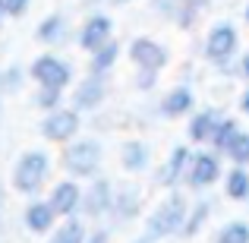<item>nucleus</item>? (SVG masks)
<instances>
[{"instance_id": "obj_21", "label": "nucleus", "mask_w": 249, "mask_h": 243, "mask_svg": "<svg viewBox=\"0 0 249 243\" xmlns=\"http://www.w3.org/2000/svg\"><path fill=\"white\" fill-rule=\"evenodd\" d=\"M85 237H89V227H85L82 215H76V218L57 221V227L51 231V237L44 243H85Z\"/></svg>"}, {"instance_id": "obj_19", "label": "nucleus", "mask_w": 249, "mask_h": 243, "mask_svg": "<svg viewBox=\"0 0 249 243\" xmlns=\"http://www.w3.org/2000/svg\"><path fill=\"white\" fill-rule=\"evenodd\" d=\"M139 212H142V189L139 187H123V189H117V196H114V212H110L114 224H126V221L139 218Z\"/></svg>"}, {"instance_id": "obj_16", "label": "nucleus", "mask_w": 249, "mask_h": 243, "mask_svg": "<svg viewBox=\"0 0 249 243\" xmlns=\"http://www.w3.org/2000/svg\"><path fill=\"white\" fill-rule=\"evenodd\" d=\"M70 19L63 16V13H48V16L38 22V29H35V38L44 44V48H63V44L70 41Z\"/></svg>"}, {"instance_id": "obj_12", "label": "nucleus", "mask_w": 249, "mask_h": 243, "mask_svg": "<svg viewBox=\"0 0 249 243\" xmlns=\"http://www.w3.org/2000/svg\"><path fill=\"white\" fill-rule=\"evenodd\" d=\"M104 98H107V76H101V73H89L85 79L76 82L73 98H70V108H76L79 114H85V111L101 108Z\"/></svg>"}, {"instance_id": "obj_15", "label": "nucleus", "mask_w": 249, "mask_h": 243, "mask_svg": "<svg viewBox=\"0 0 249 243\" xmlns=\"http://www.w3.org/2000/svg\"><path fill=\"white\" fill-rule=\"evenodd\" d=\"M161 117L164 120H180V117H189L196 111V92L189 85H174L158 104Z\"/></svg>"}, {"instance_id": "obj_35", "label": "nucleus", "mask_w": 249, "mask_h": 243, "mask_svg": "<svg viewBox=\"0 0 249 243\" xmlns=\"http://www.w3.org/2000/svg\"><path fill=\"white\" fill-rule=\"evenodd\" d=\"M133 243H158V240H152V237H148V234H145V237H136Z\"/></svg>"}, {"instance_id": "obj_17", "label": "nucleus", "mask_w": 249, "mask_h": 243, "mask_svg": "<svg viewBox=\"0 0 249 243\" xmlns=\"http://www.w3.org/2000/svg\"><path fill=\"white\" fill-rule=\"evenodd\" d=\"M57 221H60V218H57V212L51 208V202L38 199V196L25 206V212H22V224L29 227L32 234H51L57 227Z\"/></svg>"}, {"instance_id": "obj_30", "label": "nucleus", "mask_w": 249, "mask_h": 243, "mask_svg": "<svg viewBox=\"0 0 249 243\" xmlns=\"http://www.w3.org/2000/svg\"><path fill=\"white\" fill-rule=\"evenodd\" d=\"M29 6H32V0H3V13L10 19H22L29 13Z\"/></svg>"}, {"instance_id": "obj_20", "label": "nucleus", "mask_w": 249, "mask_h": 243, "mask_svg": "<svg viewBox=\"0 0 249 243\" xmlns=\"http://www.w3.org/2000/svg\"><path fill=\"white\" fill-rule=\"evenodd\" d=\"M221 183H224L221 189H224V196L231 202H246L249 199V168L231 164V170L221 177Z\"/></svg>"}, {"instance_id": "obj_4", "label": "nucleus", "mask_w": 249, "mask_h": 243, "mask_svg": "<svg viewBox=\"0 0 249 243\" xmlns=\"http://www.w3.org/2000/svg\"><path fill=\"white\" fill-rule=\"evenodd\" d=\"M237 51H240V32L233 22L221 19L208 29L205 44H202V54L212 67H227V63L237 60Z\"/></svg>"}, {"instance_id": "obj_7", "label": "nucleus", "mask_w": 249, "mask_h": 243, "mask_svg": "<svg viewBox=\"0 0 249 243\" xmlns=\"http://www.w3.org/2000/svg\"><path fill=\"white\" fill-rule=\"evenodd\" d=\"M114 183L107 177H91L89 187H82V208L79 215L82 218H91V221H101V218H110L114 212Z\"/></svg>"}, {"instance_id": "obj_27", "label": "nucleus", "mask_w": 249, "mask_h": 243, "mask_svg": "<svg viewBox=\"0 0 249 243\" xmlns=\"http://www.w3.org/2000/svg\"><path fill=\"white\" fill-rule=\"evenodd\" d=\"M35 104L44 111V114H51V111L63 108V89H48V85H38V92H35Z\"/></svg>"}, {"instance_id": "obj_9", "label": "nucleus", "mask_w": 249, "mask_h": 243, "mask_svg": "<svg viewBox=\"0 0 249 243\" xmlns=\"http://www.w3.org/2000/svg\"><path fill=\"white\" fill-rule=\"evenodd\" d=\"M126 54H129V63H133L136 70H155V73H161V70L167 67V60H170L164 44L155 41V38H148V35L133 38L129 48H126Z\"/></svg>"}, {"instance_id": "obj_32", "label": "nucleus", "mask_w": 249, "mask_h": 243, "mask_svg": "<svg viewBox=\"0 0 249 243\" xmlns=\"http://www.w3.org/2000/svg\"><path fill=\"white\" fill-rule=\"evenodd\" d=\"M237 76L240 79H249V51L243 57H237Z\"/></svg>"}, {"instance_id": "obj_3", "label": "nucleus", "mask_w": 249, "mask_h": 243, "mask_svg": "<svg viewBox=\"0 0 249 243\" xmlns=\"http://www.w3.org/2000/svg\"><path fill=\"white\" fill-rule=\"evenodd\" d=\"M101 158H104V149L98 139H73L63 146V155H60V164L73 180H91L98 177L101 170Z\"/></svg>"}, {"instance_id": "obj_13", "label": "nucleus", "mask_w": 249, "mask_h": 243, "mask_svg": "<svg viewBox=\"0 0 249 243\" xmlns=\"http://www.w3.org/2000/svg\"><path fill=\"white\" fill-rule=\"evenodd\" d=\"M48 202H51V208L57 212V218H60V221L63 218H76L79 208H82V187H79V180L67 177V180L54 183L51 193H48Z\"/></svg>"}, {"instance_id": "obj_22", "label": "nucleus", "mask_w": 249, "mask_h": 243, "mask_svg": "<svg viewBox=\"0 0 249 243\" xmlns=\"http://www.w3.org/2000/svg\"><path fill=\"white\" fill-rule=\"evenodd\" d=\"M117 60H120V41H117V38H110L107 44H101V48L91 54V60H89V73H101V76H107L110 70L117 67Z\"/></svg>"}, {"instance_id": "obj_18", "label": "nucleus", "mask_w": 249, "mask_h": 243, "mask_svg": "<svg viewBox=\"0 0 249 243\" xmlns=\"http://www.w3.org/2000/svg\"><path fill=\"white\" fill-rule=\"evenodd\" d=\"M120 168L123 174H145L152 168V146L142 139H129L120 149Z\"/></svg>"}, {"instance_id": "obj_26", "label": "nucleus", "mask_w": 249, "mask_h": 243, "mask_svg": "<svg viewBox=\"0 0 249 243\" xmlns=\"http://www.w3.org/2000/svg\"><path fill=\"white\" fill-rule=\"evenodd\" d=\"M224 158L231 164H240V168H249V130H240V136L231 142V149L224 152Z\"/></svg>"}, {"instance_id": "obj_38", "label": "nucleus", "mask_w": 249, "mask_h": 243, "mask_svg": "<svg viewBox=\"0 0 249 243\" xmlns=\"http://www.w3.org/2000/svg\"><path fill=\"white\" fill-rule=\"evenodd\" d=\"M6 16V13H3V0H0V19H3Z\"/></svg>"}, {"instance_id": "obj_10", "label": "nucleus", "mask_w": 249, "mask_h": 243, "mask_svg": "<svg viewBox=\"0 0 249 243\" xmlns=\"http://www.w3.org/2000/svg\"><path fill=\"white\" fill-rule=\"evenodd\" d=\"M110 38H114V19L107 13H89L85 22L79 25V32H76V44H79L85 54H95Z\"/></svg>"}, {"instance_id": "obj_11", "label": "nucleus", "mask_w": 249, "mask_h": 243, "mask_svg": "<svg viewBox=\"0 0 249 243\" xmlns=\"http://www.w3.org/2000/svg\"><path fill=\"white\" fill-rule=\"evenodd\" d=\"M193 152H196V149H189V146H174V149H170L167 161L155 170L158 187H164L167 193L180 187V183L186 180V170H189V161H193Z\"/></svg>"}, {"instance_id": "obj_37", "label": "nucleus", "mask_w": 249, "mask_h": 243, "mask_svg": "<svg viewBox=\"0 0 249 243\" xmlns=\"http://www.w3.org/2000/svg\"><path fill=\"white\" fill-rule=\"evenodd\" d=\"M243 19H246V22H249V3H246V10H243Z\"/></svg>"}, {"instance_id": "obj_39", "label": "nucleus", "mask_w": 249, "mask_h": 243, "mask_svg": "<svg viewBox=\"0 0 249 243\" xmlns=\"http://www.w3.org/2000/svg\"><path fill=\"white\" fill-rule=\"evenodd\" d=\"M110 3H129V0H110Z\"/></svg>"}, {"instance_id": "obj_5", "label": "nucleus", "mask_w": 249, "mask_h": 243, "mask_svg": "<svg viewBox=\"0 0 249 243\" xmlns=\"http://www.w3.org/2000/svg\"><path fill=\"white\" fill-rule=\"evenodd\" d=\"M224 155L214 152V149H196L193 152V161H189V170H186V187L193 189V193H205V189H212L214 183L224 177V164H221Z\"/></svg>"}, {"instance_id": "obj_8", "label": "nucleus", "mask_w": 249, "mask_h": 243, "mask_svg": "<svg viewBox=\"0 0 249 243\" xmlns=\"http://www.w3.org/2000/svg\"><path fill=\"white\" fill-rule=\"evenodd\" d=\"M79 130H82V114L76 108H57L41 117V136L48 142L67 146V142H73L79 136Z\"/></svg>"}, {"instance_id": "obj_14", "label": "nucleus", "mask_w": 249, "mask_h": 243, "mask_svg": "<svg viewBox=\"0 0 249 243\" xmlns=\"http://www.w3.org/2000/svg\"><path fill=\"white\" fill-rule=\"evenodd\" d=\"M221 111L218 108H202V111H193L189 114V123H186V139L189 146H208L221 123Z\"/></svg>"}, {"instance_id": "obj_36", "label": "nucleus", "mask_w": 249, "mask_h": 243, "mask_svg": "<svg viewBox=\"0 0 249 243\" xmlns=\"http://www.w3.org/2000/svg\"><path fill=\"white\" fill-rule=\"evenodd\" d=\"M0 215H3V187H0Z\"/></svg>"}, {"instance_id": "obj_31", "label": "nucleus", "mask_w": 249, "mask_h": 243, "mask_svg": "<svg viewBox=\"0 0 249 243\" xmlns=\"http://www.w3.org/2000/svg\"><path fill=\"white\" fill-rule=\"evenodd\" d=\"M85 243H110V231L107 227H95V231H89Z\"/></svg>"}, {"instance_id": "obj_25", "label": "nucleus", "mask_w": 249, "mask_h": 243, "mask_svg": "<svg viewBox=\"0 0 249 243\" xmlns=\"http://www.w3.org/2000/svg\"><path fill=\"white\" fill-rule=\"evenodd\" d=\"M214 243H249V221H227L224 227H218Z\"/></svg>"}, {"instance_id": "obj_23", "label": "nucleus", "mask_w": 249, "mask_h": 243, "mask_svg": "<svg viewBox=\"0 0 249 243\" xmlns=\"http://www.w3.org/2000/svg\"><path fill=\"white\" fill-rule=\"evenodd\" d=\"M212 199H196V202H189V215H186V227H183V237H196V234L205 227V221L212 218Z\"/></svg>"}, {"instance_id": "obj_2", "label": "nucleus", "mask_w": 249, "mask_h": 243, "mask_svg": "<svg viewBox=\"0 0 249 243\" xmlns=\"http://www.w3.org/2000/svg\"><path fill=\"white\" fill-rule=\"evenodd\" d=\"M48 177H51V155L44 149H29L19 155L16 168H13V189L35 199L44 189Z\"/></svg>"}, {"instance_id": "obj_34", "label": "nucleus", "mask_w": 249, "mask_h": 243, "mask_svg": "<svg viewBox=\"0 0 249 243\" xmlns=\"http://www.w3.org/2000/svg\"><path fill=\"white\" fill-rule=\"evenodd\" d=\"M3 95H6V89H3V70H0V111H3Z\"/></svg>"}, {"instance_id": "obj_28", "label": "nucleus", "mask_w": 249, "mask_h": 243, "mask_svg": "<svg viewBox=\"0 0 249 243\" xmlns=\"http://www.w3.org/2000/svg\"><path fill=\"white\" fill-rule=\"evenodd\" d=\"M22 85H25V70L19 67V63H13V67L3 70V89H6V95L22 92Z\"/></svg>"}, {"instance_id": "obj_1", "label": "nucleus", "mask_w": 249, "mask_h": 243, "mask_svg": "<svg viewBox=\"0 0 249 243\" xmlns=\"http://www.w3.org/2000/svg\"><path fill=\"white\" fill-rule=\"evenodd\" d=\"M189 215V199L180 189H170L164 199L145 215V234L152 240H167V237H183Z\"/></svg>"}, {"instance_id": "obj_29", "label": "nucleus", "mask_w": 249, "mask_h": 243, "mask_svg": "<svg viewBox=\"0 0 249 243\" xmlns=\"http://www.w3.org/2000/svg\"><path fill=\"white\" fill-rule=\"evenodd\" d=\"M155 85H158L155 70H136V89L139 92H155Z\"/></svg>"}, {"instance_id": "obj_6", "label": "nucleus", "mask_w": 249, "mask_h": 243, "mask_svg": "<svg viewBox=\"0 0 249 243\" xmlns=\"http://www.w3.org/2000/svg\"><path fill=\"white\" fill-rule=\"evenodd\" d=\"M29 76H32L35 85H48V89H63L67 92L70 85H73V67H70L60 54H54V51L38 54L35 60H32V67H29Z\"/></svg>"}, {"instance_id": "obj_24", "label": "nucleus", "mask_w": 249, "mask_h": 243, "mask_svg": "<svg viewBox=\"0 0 249 243\" xmlns=\"http://www.w3.org/2000/svg\"><path fill=\"white\" fill-rule=\"evenodd\" d=\"M240 130H243V127H240V120H233V117H221V123H218V130H214L208 149H214V152L224 155L227 149H231V142L240 136Z\"/></svg>"}, {"instance_id": "obj_33", "label": "nucleus", "mask_w": 249, "mask_h": 243, "mask_svg": "<svg viewBox=\"0 0 249 243\" xmlns=\"http://www.w3.org/2000/svg\"><path fill=\"white\" fill-rule=\"evenodd\" d=\"M240 111H243V114L249 117V89L243 92V95H240Z\"/></svg>"}]
</instances>
